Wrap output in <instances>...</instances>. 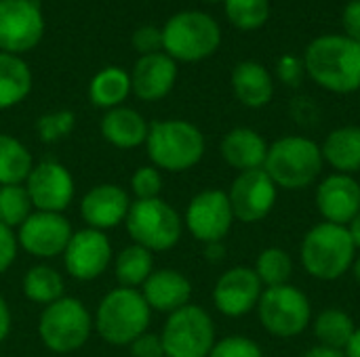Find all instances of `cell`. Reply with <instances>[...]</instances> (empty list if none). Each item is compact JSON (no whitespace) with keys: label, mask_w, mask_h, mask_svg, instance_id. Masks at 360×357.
Returning <instances> with one entry per match:
<instances>
[{"label":"cell","mask_w":360,"mask_h":357,"mask_svg":"<svg viewBox=\"0 0 360 357\" xmlns=\"http://www.w3.org/2000/svg\"><path fill=\"white\" fill-rule=\"evenodd\" d=\"M306 74L323 88L346 95L360 88V44L348 36H321L304 55Z\"/></svg>","instance_id":"obj_1"},{"label":"cell","mask_w":360,"mask_h":357,"mask_svg":"<svg viewBox=\"0 0 360 357\" xmlns=\"http://www.w3.org/2000/svg\"><path fill=\"white\" fill-rule=\"evenodd\" d=\"M356 259V246L348 227L333 223H319L310 227L300 246V261L304 271L321 282H335L344 278Z\"/></svg>","instance_id":"obj_2"},{"label":"cell","mask_w":360,"mask_h":357,"mask_svg":"<svg viewBox=\"0 0 360 357\" xmlns=\"http://www.w3.org/2000/svg\"><path fill=\"white\" fill-rule=\"evenodd\" d=\"M325 160L321 145L308 137L287 135L268 147L264 170L278 189L300 191L310 187L323 173Z\"/></svg>","instance_id":"obj_3"},{"label":"cell","mask_w":360,"mask_h":357,"mask_svg":"<svg viewBox=\"0 0 360 357\" xmlns=\"http://www.w3.org/2000/svg\"><path fill=\"white\" fill-rule=\"evenodd\" d=\"M148 156L156 168L184 173L205 156V135L188 120H158L146 139Z\"/></svg>","instance_id":"obj_4"},{"label":"cell","mask_w":360,"mask_h":357,"mask_svg":"<svg viewBox=\"0 0 360 357\" xmlns=\"http://www.w3.org/2000/svg\"><path fill=\"white\" fill-rule=\"evenodd\" d=\"M150 314L146 299L135 288H116L108 292L95 314L93 326L110 345H131L148 332Z\"/></svg>","instance_id":"obj_5"},{"label":"cell","mask_w":360,"mask_h":357,"mask_svg":"<svg viewBox=\"0 0 360 357\" xmlns=\"http://www.w3.org/2000/svg\"><path fill=\"white\" fill-rule=\"evenodd\" d=\"M221 44L217 21L200 11H181L162 27V48L173 61L196 63L211 57Z\"/></svg>","instance_id":"obj_6"},{"label":"cell","mask_w":360,"mask_h":357,"mask_svg":"<svg viewBox=\"0 0 360 357\" xmlns=\"http://www.w3.org/2000/svg\"><path fill=\"white\" fill-rule=\"evenodd\" d=\"M124 223L133 242L148 248L150 252L173 248L184 231V221L179 213L160 198L131 202Z\"/></svg>","instance_id":"obj_7"},{"label":"cell","mask_w":360,"mask_h":357,"mask_svg":"<svg viewBox=\"0 0 360 357\" xmlns=\"http://www.w3.org/2000/svg\"><path fill=\"white\" fill-rule=\"evenodd\" d=\"M257 316L268 335L276 339H293L306 332L312 322V305L308 295L293 286L283 284L264 288L257 303Z\"/></svg>","instance_id":"obj_8"},{"label":"cell","mask_w":360,"mask_h":357,"mask_svg":"<svg viewBox=\"0 0 360 357\" xmlns=\"http://www.w3.org/2000/svg\"><path fill=\"white\" fill-rule=\"evenodd\" d=\"M93 330V320L86 307L74 297H61L44 307L38 335L46 349L55 353H70L80 349Z\"/></svg>","instance_id":"obj_9"},{"label":"cell","mask_w":360,"mask_h":357,"mask_svg":"<svg viewBox=\"0 0 360 357\" xmlns=\"http://www.w3.org/2000/svg\"><path fill=\"white\" fill-rule=\"evenodd\" d=\"M160 341L167 357H209L215 345V324L198 305H186L169 316Z\"/></svg>","instance_id":"obj_10"},{"label":"cell","mask_w":360,"mask_h":357,"mask_svg":"<svg viewBox=\"0 0 360 357\" xmlns=\"http://www.w3.org/2000/svg\"><path fill=\"white\" fill-rule=\"evenodd\" d=\"M44 34V17L36 0H0V50H32Z\"/></svg>","instance_id":"obj_11"},{"label":"cell","mask_w":360,"mask_h":357,"mask_svg":"<svg viewBox=\"0 0 360 357\" xmlns=\"http://www.w3.org/2000/svg\"><path fill=\"white\" fill-rule=\"evenodd\" d=\"M228 198L234 219L253 225L264 221L274 210L278 187L264 168L245 170L238 173V177L232 181Z\"/></svg>","instance_id":"obj_12"},{"label":"cell","mask_w":360,"mask_h":357,"mask_svg":"<svg viewBox=\"0 0 360 357\" xmlns=\"http://www.w3.org/2000/svg\"><path fill=\"white\" fill-rule=\"evenodd\" d=\"M234 221L228 191L221 189H205L196 194L186 210V227L202 244L224 242Z\"/></svg>","instance_id":"obj_13"},{"label":"cell","mask_w":360,"mask_h":357,"mask_svg":"<svg viewBox=\"0 0 360 357\" xmlns=\"http://www.w3.org/2000/svg\"><path fill=\"white\" fill-rule=\"evenodd\" d=\"M25 189L36 210L61 215L74 198V179L63 164L44 160L27 175Z\"/></svg>","instance_id":"obj_14"},{"label":"cell","mask_w":360,"mask_h":357,"mask_svg":"<svg viewBox=\"0 0 360 357\" xmlns=\"http://www.w3.org/2000/svg\"><path fill=\"white\" fill-rule=\"evenodd\" d=\"M264 284L253 267H232L219 276L213 288V303L226 318H243L257 309Z\"/></svg>","instance_id":"obj_15"},{"label":"cell","mask_w":360,"mask_h":357,"mask_svg":"<svg viewBox=\"0 0 360 357\" xmlns=\"http://www.w3.org/2000/svg\"><path fill=\"white\" fill-rule=\"evenodd\" d=\"M21 248L38 259H53L63 255L72 240V225L59 213H32L19 227L17 236Z\"/></svg>","instance_id":"obj_16"},{"label":"cell","mask_w":360,"mask_h":357,"mask_svg":"<svg viewBox=\"0 0 360 357\" xmlns=\"http://www.w3.org/2000/svg\"><path fill=\"white\" fill-rule=\"evenodd\" d=\"M112 259V244L99 229H82L72 234V240L63 252L65 269L72 278L89 282L99 278Z\"/></svg>","instance_id":"obj_17"},{"label":"cell","mask_w":360,"mask_h":357,"mask_svg":"<svg viewBox=\"0 0 360 357\" xmlns=\"http://www.w3.org/2000/svg\"><path fill=\"white\" fill-rule=\"evenodd\" d=\"M316 208L327 223L348 227L360 213V183L342 173L325 177L316 187Z\"/></svg>","instance_id":"obj_18"},{"label":"cell","mask_w":360,"mask_h":357,"mask_svg":"<svg viewBox=\"0 0 360 357\" xmlns=\"http://www.w3.org/2000/svg\"><path fill=\"white\" fill-rule=\"evenodd\" d=\"M177 80V65L167 53H152L139 57L131 72V90L143 101H158L167 97Z\"/></svg>","instance_id":"obj_19"},{"label":"cell","mask_w":360,"mask_h":357,"mask_svg":"<svg viewBox=\"0 0 360 357\" xmlns=\"http://www.w3.org/2000/svg\"><path fill=\"white\" fill-rule=\"evenodd\" d=\"M131 208L129 194L112 183L93 187L80 202V215L91 229H112L127 219Z\"/></svg>","instance_id":"obj_20"},{"label":"cell","mask_w":360,"mask_h":357,"mask_svg":"<svg viewBox=\"0 0 360 357\" xmlns=\"http://www.w3.org/2000/svg\"><path fill=\"white\" fill-rule=\"evenodd\" d=\"M141 297L148 307L160 314H175L177 309L190 305L192 284L177 269H158L141 286Z\"/></svg>","instance_id":"obj_21"},{"label":"cell","mask_w":360,"mask_h":357,"mask_svg":"<svg viewBox=\"0 0 360 357\" xmlns=\"http://www.w3.org/2000/svg\"><path fill=\"white\" fill-rule=\"evenodd\" d=\"M268 147L270 145L257 130L238 126L224 135L219 151H221V158L226 160V164L245 173V170L264 168Z\"/></svg>","instance_id":"obj_22"},{"label":"cell","mask_w":360,"mask_h":357,"mask_svg":"<svg viewBox=\"0 0 360 357\" xmlns=\"http://www.w3.org/2000/svg\"><path fill=\"white\" fill-rule=\"evenodd\" d=\"M232 88L236 99L247 107H266L274 97V80L257 61H243L232 72Z\"/></svg>","instance_id":"obj_23"},{"label":"cell","mask_w":360,"mask_h":357,"mask_svg":"<svg viewBox=\"0 0 360 357\" xmlns=\"http://www.w3.org/2000/svg\"><path fill=\"white\" fill-rule=\"evenodd\" d=\"M148 122L131 107H114L101 118V135L108 143L120 149H131L148 139Z\"/></svg>","instance_id":"obj_24"},{"label":"cell","mask_w":360,"mask_h":357,"mask_svg":"<svg viewBox=\"0 0 360 357\" xmlns=\"http://www.w3.org/2000/svg\"><path fill=\"white\" fill-rule=\"evenodd\" d=\"M323 160L342 175L360 170V126H340L321 145Z\"/></svg>","instance_id":"obj_25"},{"label":"cell","mask_w":360,"mask_h":357,"mask_svg":"<svg viewBox=\"0 0 360 357\" xmlns=\"http://www.w3.org/2000/svg\"><path fill=\"white\" fill-rule=\"evenodd\" d=\"M32 90V72L19 55L0 50V109L21 103Z\"/></svg>","instance_id":"obj_26"},{"label":"cell","mask_w":360,"mask_h":357,"mask_svg":"<svg viewBox=\"0 0 360 357\" xmlns=\"http://www.w3.org/2000/svg\"><path fill=\"white\" fill-rule=\"evenodd\" d=\"M131 93V74H127L120 67H105L91 80L89 97L93 105L114 109L120 107V103Z\"/></svg>","instance_id":"obj_27"},{"label":"cell","mask_w":360,"mask_h":357,"mask_svg":"<svg viewBox=\"0 0 360 357\" xmlns=\"http://www.w3.org/2000/svg\"><path fill=\"white\" fill-rule=\"evenodd\" d=\"M354 332H356V324L352 316L338 307L323 309L314 320V337L319 345H325L331 349L344 351Z\"/></svg>","instance_id":"obj_28"},{"label":"cell","mask_w":360,"mask_h":357,"mask_svg":"<svg viewBox=\"0 0 360 357\" xmlns=\"http://www.w3.org/2000/svg\"><path fill=\"white\" fill-rule=\"evenodd\" d=\"M34 162L27 147L11 135L0 133V187L21 185L32 173Z\"/></svg>","instance_id":"obj_29"},{"label":"cell","mask_w":360,"mask_h":357,"mask_svg":"<svg viewBox=\"0 0 360 357\" xmlns=\"http://www.w3.org/2000/svg\"><path fill=\"white\" fill-rule=\"evenodd\" d=\"M154 257L148 248L143 246H127L114 265V274L116 280L120 282L122 288H135V286H143V282L150 278V274L154 271Z\"/></svg>","instance_id":"obj_30"},{"label":"cell","mask_w":360,"mask_h":357,"mask_svg":"<svg viewBox=\"0 0 360 357\" xmlns=\"http://www.w3.org/2000/svg\"><path fill=\"white\" fill-rule=\"evenodd\" d=\"M23 292L34 303L51 305L63 297V278L46 265H36L23 278Z\"/></svg>","instance_id":"obj_31"},{"label":"cell","mask_w":360,"mask_h":357,"mask_svg":"<svg viewBox=\"0 0 360 357\" xmlns=\"http://www.w3.org/2000/svg\"><path fill=\"white\" fill-rule=\"evenodd\" d=\"M253 269L266 288L283 286V284H289V280L293 276V259L285 248L270 246L257 255Z\"/></svg>","instance_id":"obj_32"},{"label":"cell","mask_w":360,"mask_h":357,"mask_svg":"<svg viewBox=\"0 0 360 357\" xmlns=\"http://www.w3.org/2000/svg\"><path fill=\"white\" fill-rule=\"evenodd\" d=\"M32 200L23 185L0 187V223L6 227H21L32 215Z\"/></svg>","instance_id":"obj_33"},{"label":"cell","mask_w":360,"mask_h":357,"mask_svg":"<svg viewBox=\"0 0 360 357\" xmlns=\"http://www.w3.org/2000/svg\"><path fill=\"white\" fill-rule=\"evenodd\" d=\"M224 4L230 23L245 32L262 27L270 15L268 0H224Z\"/></svg>","instance_id":"obj_34"},{"label":"cell","mask_w":360,"mask_h":357,"mask_svg":"<svg viewBox=\"0 0 360 357\" xmlns=\"http://www.w3.org/2000/svg\"><path fill=\"white\" fill-rule=\"evenodd\" d=\"M74 124H76L74 114L68 112V109H61V112L44 114L38 120L36 130H38V135H40V139L44 143H57V141L65 139L74 130Z\"/></svg>","instance_id":"obj_35"},{"label":"cell","mask_w":360,"mask_h":357,"mask_svg":"<svg viewBox=\"0 0 360 357\" xmlns=\"http://www.w3.org/2000/svg\"><path fill=\"white\" fill-rule=\"evenodd\" d=\"M209 357H264V349L249 337L232 335L215 341Z\"/></svg>","instance_id":"obj_36"},{"label":"cell","mask_w":360,"mask_h":357,"mask_svg":"<svg viewBox=\"0 0 360 357\" xmlns=\"http://www.w3.org/2000/svg\"><path fill=\"white\" fill-rule=\"evenodd\" d=\"M131 189L137 200H152L158 198L162 191V177L156 166H141L131 177Z\"/></svg>","instance_id":"obj_37"},{"label":"cell","mask_w":360,"mask_h":357,"mask_svg":"<svg viewBox=\"0 0 360 357\" xmlns=\"http://www.w3.org/2000/svg\"><path fill=\"white\" fill-rule=\"evenodd\" d=\"M276 74L278 80L287 86H300L304 76H306V65L304 59H297L293 55H283L276 61Z\"/></svg>","instance_id":"obj_38"},{"label":"cell","mask_w":360,"mask_h":357,"mask_svg":"<svg viewBox=\"0 0 360 357\" xmlns=\"http://www.w3.org/2000/svg\"><path fill=\"white\" fill-rule=\"evenodd\" d=\"M133 48L143 55L160 53L162 48V29H156L154 25H141L133 34Z\"/></svg>","instance_id":"obj_39"},{"label":"cell","mask_w":360,"mask_h":357,"mask_svg":"<svg viewBox=\"0 0 360 357\" xmlns=\"http://www.w3.org/2000/svg\"><path fill=\"white\" fill-rule=\"evenodd\" d=\"M129 347H131V357H165V347H162L160 335L143 332Z\"/></svg>","instance_id":"obj_40"},{"label":"cell","mask_w":360,"mask_h":357,"mask_svg":"<svg viewBox=\"0 0 360 357\" xmlns=\"http://www.w3.org/2000/svg\"><path fill=\"white\" fill-rule=\"evenodd\" d=\"M17 257V238L11 227L0 223V274H4Z\"/></svg>","instance_id":"obj_41"},{"label":"cell","mask_w":360,"mask_h":357,"mask_svg":"<svg viewBox=\"0 0 360 357\" xmlns=\"http://www.w3.org/2000/svg\"><path fill=\"white\" fill-rule=\"evenodd\" d=\"M344 27L348 32V38L360 44V0H352L344 8Z\"/></svg>","instance_id":"obj_42"},{"label":"cell","mask_w":360,"mask_h":357,"mask_svg":"<svg viewBox=\"0 0 360 357\" xmlns=\"http://www.w3.org/2000/svg\"><path fill=\"white\" fill-rule=\"evenodd\" d=\"M8 332H11V311L6 301L0 297V343L8 337Z\"/></svg>","instance_id":"obj_43"},{"label":"cell","mask_w":360,"mask_h":357,"mask_svg":"<svg viewBox=\"0 0 360 357\" xmlns=\"http://www.w3.org/2000/svg\"><path fill=\"white\" fill-rule=\"evenodd\" d=\"M302 357H346V353L342 349H331V347H325V345H316V347H310L308 351H304Z\"/></svg>","instance_id":"obj_44"},{"label":"cell","mask_w":360,"mask_h":357,"mask_svg":"<svg viewBox=\"0 0 360 357\" xmlns=\"http://www.w3.org/2000/svg\"><path fill=\"white\" fill-rule=\"evenodd\" d=\"M226 255V246L224 242H213V244H207V259L211 263H219Z\"/></svg>","instance_id":"obj_45"},{"label":"cell","mask_w":360,"mask_h":357,"mask_svg":"<svg viewBox=\"0 0 360 357\" xmlns=\"http://www.w3.org/2000/svg\"><path fill=\"white\" fill-rule=\"evenodd\" d=\"M344 353H346V357H360V328H356V332L352 335V339L346 345Z\"/></svg>","instance_id":"obj_46"},{"label":"cell","mask_w":360,"mask_h":357,"mask_svg":"<svg viewBox=\"0 0 360 357\" xmlns=\"http://www.w3.org/2000/svg\"><path fill=\"white\" fill-rule=\"evenodd\" d=\"M348 231H350V236H352V242H354L356 250H360V213L350 221Z\"/></svg>","instance_id":"obj_47"},{"label":"cell","mask_w":360,"mask_h":357,"mask_svg":"<svg viewBox=\"0 0 360 357\" xmlns=\"http://www.w3.org/2000/svg\"><path fill=\"white\" fill-rule=\"evenodd\" d=\"M350 271H352V276H354L356 284H360V255H359V257H356V259H354V263H352Z\"/></svg>","instance_id":"obj_48"},{"label":"cell","mask_w":360,"mask_h":357,"mask_svg":"<svg viewBox=\"0 0 360 357\" xmlns=\"http://www.w3.org/2000/svg\"><path fill=\"white\" fill-rule=\"evenodd\" d=\"M207 2H224V0H207Z\"/></svg>","instance_id":"obj_49"},{"label":"cell","mask_w":360,"mask_h":357,"mask_svg":"<svg viewBox=\"0 0 360 357\" xmlns=\"http://www.w3.org/2000/svg\"><path fill=\"white\" fill-rule=\"evenodd\" d=\"M165 357H167V356H165Z\"/></svg>","instance_id":"obj_50"}]
</instances>
